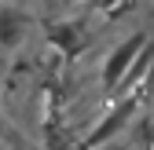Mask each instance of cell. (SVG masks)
I'll return each mask as SVG.
<instances>
[{"label":"cell","instance_id":"obj_1","mask_svg":"<svg viewBox=\"0 0 154 150\" xmlns=\"http://www.w3.org/2000/svg\"><path fill=\"white\" fill-rule=\"evenodd\" d=\"M140 106H143V99H114L110 110L85 132V139L77 143V150H99V146H110V143H121V136L132 128V121H136Z\"/></svg>","mask_w":154,"mask_h":150},{"label":"cell","instance_id":"obj_2","mask_svg":"<svg viewBox=\"0 0 154 150\" xmlns=\"http://www.w3.org/2000/svg\"><path fill=\"white\" fill-rule=\"evenodd\" d=\"M150 40H154V33H147V29H132L118 48H110V55L103 59V70H99V84H103L106 92H118L121 81L128 77L132 62L143 55V48H147Z\"/></svg>","mask_w":154,"mask_h":150},{"label":"cell","instance_id":"obj_3","mask_svg":"<svg viewBox=\"0 0 154 150\" xmlns=\"http://www.w3.org/2000/svg\"><path fill=\"white\" fill-rule=\"evenodd\" d=\"M150 73H154V40L143 48L140 59L132 62L128 77H125V81H121V88H118V99H143V95H140V88L150 81Z\"/></svg>","mask_w":154,"mask_h":150},{"label":"cell","instance_id":"obj_4","mask_svg":"<svg viewBox=\"0 0 154 150\" xmlns=\"http://www.w3.org/2000/svg\"><path fill=\"white\" fill-rule=\"evenodd\" d=\"M44 33H48V44H55L66 59H73L77 48H81V22L77 18H55L44 26Z\"/></svg>","mask_w":154,"mask_h":150},{"label":"cell","instance_id":"obj_5","mask_svg":"<svg viewBox=\"0 0 154 150\" xmlns=\"http://www.w3.org/2000/svg\"><path fill=\"white\" fill-rule=\"evenodd\" d=\"M26 26H29V15L18 11V8H4L0 4V48L11 51L26 40Z\"/></svg>","mask_w":154,"mask_h":150},{"label":"cell","instance_id":"obj_6","mask_svg":"<svg viewBox=\"0 0 154 150\" xmlns=\"http://www.w3.org/2000/svg\"><path fill=\"white\" fill-rule=\"evenodd\" d=\"M99 150H128L125 143H110V146H99Z\"/></svg>","mask_w":154,"mask_h":150},{"label":"cell","instance_id":"obj_7","mask_svg":"<svg viewBox=\"0 0 154 150\" xmlns=\"http://www.w3.org/2000/svg\"><path fill=\"white\" fill-rule=\"evenodd\" d=\"M8 150H26V146H22V143H11V146H8Z\"/></svg>","mask_w":154,"mask_h":150},{"label":"cell","instance_id":"obj_8","mask_svg":"<svg viewBox=\"0 0 154 150\" xmlns=\"http://www.w3.org/2000/svg\"><path fill=\"white\" fill-rule=\"evenodd\" d=\"M0 150H8V146H0Z\"/></svg>","mask_w":154,"mask_h":150}]
</instances>
